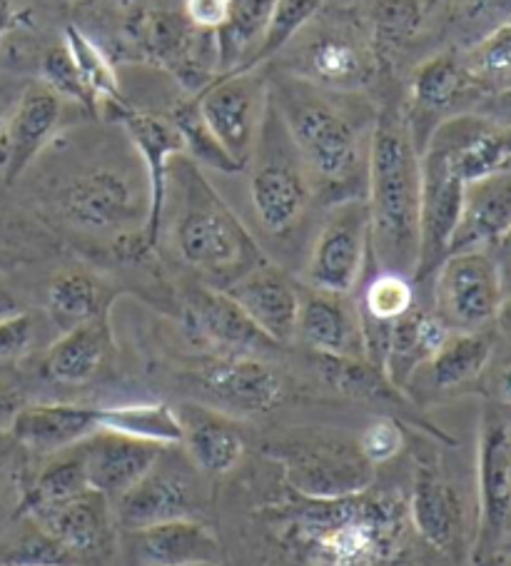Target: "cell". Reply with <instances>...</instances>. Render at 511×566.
<instances>
[{
    "label": "cell",
    "instance_id": "1",
    "mask_svg": "<svg viewBox=\"0 0 511 566\" xmlns=\"http://www.w3.org/2000/svg\"><path fill=\"white\" fill-rule=\"evenodd\" d=\"M270 526L292 566H411L417 536L407 502L375 490L345 500L294 494L274 506Z\"/></svg>",
    "mask_w": 511,
    "mask_h": 566
},
{
    "label": "cell",
    "instance_id": "2",
    "mask_svg": "<svg viewBox=\"0 0 511 566\" xmlns=\"http://www.w3.org/2000/svg\"><path fill=\"white\" fill-rule=\"evenodd\" d=\"M419 150L407 120L389 107L369 138L367 212L372 252L385 272L415 275L419 258Z\"/></svg>",
    "mask_w": 511,
    "mask_h": 566
},
{
    "label": "cell",
    "instance_id": "3",
    "mask_svg": "<svg viewBox=\"0 0 511 566\" xmlns=\"http://www.w3.org/2000/svg\"><path fill=\"white\" fill-rule=\"evenodd\" d=\"M167 188H175V250L210 287H230L244 272L268 260L238 214L205 178L200 165L185 153L173 158Z\"/></svg>",
    "mask_w": 511,
    "mask_h": 566
},
{
    "label": "cell",
    "instance_id": "4",
    "mask_svg": "<svg viewBox=\"0 0 511 566\" xmlns=\"http://www.w3.org/2000/svg\"><path fill=\"white\" fill-rule=\"evenodd\" d=\"M270 101L290 133L312 192H322L332 205L355 198L350 190L367 185L369 148H362L359 128L347 113L302 77L284 81Z\"/></svg>",
    "mask_w": 511,
    "mask_h": 566
},
{
    "label": "cell",
    "instance_id": "5",
    "mask_svg": "<svg viewBox=\"0 0 511 566\" xmlns=\"http://www.w3.org/2000/svg\"><path fill=\"white\" fill-rule=\"evenodd\" d=\"M264 452L280 467L288 490L307 500H345L375 484V464L355 439L342 434H292L274 439Z\"/></svg>",
    "mask_w": 511,
    "mask_h": 566
},
{
    "label": "cell",
    "instance_id": "6",
    "mask_svg": "<svg viewBox=\"0 0 511 566\" xmlns=\"http://www.w3.org/2000/svg\"><path fill=\"white\" fill-rule=\"evenodd\" d=\"M58 210L71 228L91 235H117L131 240L135 252H145L143 232L150 210L147 185L137 188L131 172L87 168L71 175L58 190Z\"/></svg>",
    "mask_w": 511,
    "mask_h": 566
},
{
    "label": "cell",
    "instance_id": "7",
    "mask_svg": "<svg viewBox=\"0 0 511 566\" xmlns=\"http://www.w3.org/2000/svg\"><path fill=\"white\" fill-rule=\"evenodd\" d=\"M250 160V198L254 214L272 235H284L307 210L312 185L280 113L274 111L270 93Z\"/></svg>",
    "mask_w": 511,
    "mask_h": 566
},
{
    "label": "cell",
    "instance_id": "8",
    "mask_svg": "<svg viewBox=\"0 0 511 566\" xmlns=\"http://www.w3.org/2000/svg\"><path fill=\"white\" fill-rule=\"evenodd\" d=\"M479 520L471 562L504 552L511 536V424L499 407H487L477 449Z\"/></svg>",
    "mask_w": 511,
    "mask_h": 566
},
{
    "label": "cell",
    "instance_id": "9",
    "mask_svg": "<svg viewBox=\"0 0 511 566\" xmlns=\"http://www.w3.org/2000/svg\"><path fill=\"white\" fill-rule=\"evenodd\" d=\"M437 317L455 332H481L504 305V277L489 250L447 255L437 268Z\"/></svg>",
    "mask_w": 511,
    "mask_h": 566
},
{
    "label": "cell",
    "instance_id": "10",
    "mask_svg": "<svg viewBox=\"0 0 511 566\" xmlns=\"http://www.w3.org/2000/svg\"><path fill=\"white\" fill-rule=\"evenodd\" d=\"M198 472L188 454L165 447L143 480L113 504L117 522L137 532L173 520H198L202 512Z\"/></svg>",
    "mask_w": 511,
    "mask_h": 566
},
{
    "label": "cell",
    "instance_id": "11",
    "mask_svg": "<svg viewBox=\"0 0 511 566\" xmlns=\"http://www.w3.org/2000/svg\"><path fill=\"white\" fill-rule=\"evenodd\" d=\"M372 252L365 198L334 202L314 238L307 262L310 287L330 295H350L357 287Z\"/></svg>",
    "mask_w": 511,
    "mask_h": 566
},
{
    "label": "cell",
    "instance_id": "12",
    "mask_svg": "<svg viewBox=\"0 0 511 566\" xmlns=\"http://www.w3.org/2000/svg\"><path fill=\"white\" fill-rule=\"evenodd\" d=\"M133 41L147 57L198 93L218 77L215 33L192 25L185 13H143L133 25Z\"/></svg>",
    "mask_w": 511,
    "mask_h": 566
},
{
    "label": "cell",
    "instance_id": "13",
    "mask_svg": "<svg viewBox=\"0 0 511 566\" xmlns=\"http://www.w3.org/2000/svg\"><path fill=\"white\" fill-rule=\"evenodd\" d=\"M421 188H419V258L415 280L421 282L437 272L449 255V242L455 235L465 188L451 168L447 153L435 140L419 155Z\"/></svg>",
    "mask_w": 511,
    "mask_h": 566
},
{
    "label": "cell",
    "instance_id": "14",
    "mask_svg": "<svg viewBox=\"0 0 511 566\" xmlns=\"http://www.w3.org/2000/svg\"><path fill=\"white\" fill-rule=\"evenodd\" d=\"M195 101L208 128L230 158L248 168L268 105L262 77L254 75V71L218 75L208 87H202Z\"/></svg>",
    "mask_w": 511,
    "mask_h": 566
},
{
    "label": "cell",
    "instance_id": "15",
    "mask_svg": "<svg viewBox=\"0 0 511 566\" xmlns=\"http://www.w3.org/2000/svg\"><path fill=\"white\" fill-rule=\"evenodd\" d=\"M411 530L429 549L457 556L465 539V504L439 462L419 457L407 502Z\"/></svg>",
    "mask_w": 511,
    "mask_h": 566
},
{
    "label": "cell",
    "instance_id": "16",
    "mask_svg": "<svg viewBox=\"0 0 511 566\" xmlns=\"http://www.w3.org/2000/svg\"><path fill=\"white\" fill-rule=\"evenodd\" d=\"M115 120L123 125L127 135H131L135 150L140 153V160L145 165L150 210H147L143 242H145V250H153L157 245V240H160V230H163L170 163L175 155L185 153V145L170 118H160V115L135 111L133 105H125L123 111H117Z\"/></svg>",
    "mask_w": 511,
    "mask_h": 566
},
{
    "label": "cell",
    "instance_id": "17",
    "mask_svg": "<svg viewBox=\"0 0 511 566\" xmlns=\"http://www.w3.org/2000/svg\"><path fill=\"white\" fill-rule=\"evenodd\" d=\"M429 140L447 153L465 185L511 172V125L479 115H455L441 120Z\"/></svg>",
    "mask_w": 511,
    "mask_h": 566
},
{
    "label": "cell",
    "instance_id": "18",
    "mask_svg": "<svg viewBox=\"0 0 511 566\" xmlns=\"http://www.w3.org/2000/svg\"><path fill=\"white\" fill-rule=\"evenodd\" d=\"M33 520L51 532L67 552H73L83 566L103 562L115 552V506L93 486L73 500L33 514Z\"/></svg>",
    "mask_w": 511,
    "mask_h": 566
},
{
    "label": "cell",
    "instance_id": "19",
    "mask_svg": "<svg viewBox=\"0 0 511 566\" xmlns=\"http://www.w3.org/2000/svg\"><path fill=\"white\" fill-rule=\"evenodd\" d=\"M225 292L274 345L292 343L300 310V287L288 272L272 265L270 260H262L230 287H225Z\"/></svg>",
    "mask_w": 511,
    "mask_h": 566
},
{
    "label": "cell",
    "instance_id": "20",
    "mask_svg": "<svg viewBox=\"0 0 511 566\" xmlns=\"http://www.w3.org/2000/svg\"><path fill=\"white\" fill-rule=\"evenodd\" d=\"M185 317L195 337L215 347L220 357L258 355L278 347L252 325V319L234 305L225 290L210 285L195 287L185 302Z\"/></svg>",
    "mask_w": 511,
    "mask_h": 566
},
{
    "label": "cell",
    "instance_id": "21",
    "mask_svg": "<svg viewBox=\"0 0 511 566\" xmlns=\"http://www.w3.org/2000/svg\"><path fill=\"white\" fill-rule=\"evenodd\" d=\"M200 382L220 405L242 415H268L284 397L282 377L252 355L218 357L200 369Z\"/></svg>",
    "mask_w": 511,
    "mask_h": 566
},
{
    "label": "cell",
    "instance_id": "22",
    "mask_svg": "<svg viewBox=\"0 0 511 566\" xmlns=\"http://www.w3.org/2000/svg\"><path fill=\"white\" fill-rule=\"evenodd\" d=\"M304 71L317 87L352 93L372 83L377 71V51L350 28H334L312 38V43L304 48Z\"/></svg>",
    "mask_w": 511,
    "mask_h": 566
},
{
    "label": "cell",
    "instance_id": "23",
    "mask_svg": "<svg viewBox=\"0 0 511 566\" xmlns=\"http://www.w3.org/2000/svg\"><path fill=\"white\" fill-rule=\"evenodd\" d=\"M294 337L314 355L365 359L359 312L347 305L345 295H330L314 287L300 290Z\"/></svg>",
    "mask_w": 511,
    "mask_h": 566
},
{
    "label": "cell",
    "instance_id": "24",
    "mask_svg": "<svg viewBox=\"0 0 511 566\" xmlns=\"http://www.w3.org/2000/svg\"><path fill=\"white\" fill-rule=\"evenodd\" d=\"M81 447L87 482L113 504L143 480L165 449L113 432H95Z\"/></svg>",
    "mask_w": 511,
    "mask_h": 566
},
{
    "label": "cell",
    "instance_id": "25",
    "mask_svg": "<svg viewBox=\"0 0 511 566\" xmlns=\"http://www.w3.org/2000/svg\"><path fill=\"white\" fill-rule=\"evenodd\" d=\"M101 407L83 405H25L11 427L13 442L25 452L38 457H51L85 442L87 437L101 432L97 427Z\"/></svg>",
    "mask_w": 511,
    "mask_h": 566
},
{
    "label": "cell",
    "instance_id": "26",
    "mask_svg": "<svg viewBox=\"0 0 511 566\" xmlns=\"http://www.w3.org/2000/svg\"><path fill=\"white\" fill-rule=\"evenodd\" d=\"M511 230V172L469 182L449 255L467 250H487L507 238Z\"/></svg>",
    "mask_w": 511,
    "mask_h": 566
},
{
    "label": "cell",
    "instance_id": "27",
    "mask_svg": "<svg viewBox=\"0 0 511 566\" xmlns=\"http://www.w3.org/2000/svg\"><path fill=\"white\" fill-rule=\"evenodd\" d=\"M63 115V97L45 83L23 87L6 128V175L8 180L21 178V172L35 160V155L51 140Z\"/></svg>",
    "mask_w": 511,
    "mask_h": 566
},
{
    "label": "cell",
    "instance_id": "28",
    "mask_svg": "<svg viewBox=\"0 0 511 566\" xmlns=\"http://www.w3.org/2000/svg\"><path fill=\"white\" fill-rule=\"evenodd\" d=\"M115 343L107 315L63 332L43 357V375L55 385H87L111 365Z\"/></svg>",
    "mask_w": 511,
    "mask_h": 566
},
{
    "label": "cell",
    "instance_id": "29",
    "mask_svg": "<svg viewBox=\"0 0 511 566\" xmlns=\"http://www.w3.org/2000/svg\"><path fill=\"white\" fill-rule=\"evenodd\" d=\"M147 566H222V544L200 520H173L135 532Z\"/></svg>",
    "mask_w": 511,
    "mask_h": 566
},
{
    "label": "cell",
    "instance_id": "30",
    "mask_svg": "<svg viewBox=\"0 0 511 566\" xmlns=\"http://www.w3.org/2000/svg\"><path fill=\"white\" fill-rule=\"evenodd\" d=\"M182 444L190 462L208 476H225L240 464L244 442L238 429L212 409L185 405L178 409Z\"/></svg>",
    "mask_w": 511,
    "mask_h": 566
},
{
    "label": "cell",
    "instance_id": "31",
    "mask_svg": "<svg viewBox=\"0 0 511 566\" xmlns=\"http://www.w3.org/2000/svg\"><path fill=\"white\" fill-rule=\"evenodd\" d=\"M451 329L437 317V312H425L417 305L392 325L389 349L385 359V375L397 389H405L421 365H427L447 343Z\"/></svg>",
    "mask_w": 511,
    "mask_h": 566
},
{
    "label": "cell",
    "instance_id": "32",
    "mask_svg": "<svg viewBox=\"0 0 511 566\" xmlns=\"http://www.w3.org/2000/svg\"><path fill=\"white\" fill-rule=\"evenodd\" d=\"M274 0H230L225 23L215 31L218 43V75L248 71L250 57L268 31Z\"/></svg>",
    "mask_w": 511,
    "mask_h": 566
},
{
    "label": "cell",
    "instance_id": "33",
    "mask_svg": "<svg viewBox=\"0 0 511 566\" xmlns=\"http://www.w3.org/2000/svg\"><path fill=\"white\" fill-rule=\"evenodd\" d=\"M85 490H91V482L85 474L83 447L75 444L48 457L41 470L28 476L15 514H41L51 506L73 500Z\"/></svg>",
    "mask_w": 511,
    "mask_h": 566
},
{
    "label": "cell",
    "instance_id": "34",
    "mask_svg": "<svg viewBox=\"0 0 511 566\" xmlns=\"http://www.w3.org/2000/svg\"><path fill=\"white\" fill-rule=\"evenodd\" d=\"M0 566H83L33 516L15 514L0 532Z\"/></svg>",
    "mask_w": 511,
    "mask_h": 566
},
{
    "label": "cell",
    "instance_id": "35",
    "mask_svg": "<svg viewBox=\"0 0 511 566\" xmlns=\"http://www.w3.org/2000/svg\"><path fill=\"white\" fill-rule=\"evenodd\" d=\"M97 427H101V432L133 437L157 447L182 444V424L178 409L167 407L163 402L101 409V412H97Z\"/></svg>",
    "mask_w": 511,
    "mask_h": 566
},
{
    "label": "cell",
    "instance_id": "36",
    "mask_svg": "<svg viewBox=\"0 0 511 566\" xmlns=\"http://www.w3.org/2000/svg\"><path fill=\"white\" fill-rule=\"evenodd\" d=\"M494 343L481 332H451L439 353L429 359L431 382L439 389H457L474 382L489 367Z\"/></svg>",
    "mask_w": 511,
    "mask_h": 566
},
{
    "label": "cell",
    "instance_id": "37",
    "mask_svg": "<svg viewBox=\"0 0 511 566\" xmlns=\"http://www.w3.org/2000/svg\"><path fill=\"white\" fill-rule=\"evenodd\" d=\"M111 292L87 272H61L48 290V312L63 332L107 315Z\"/></svg>",
    "mask_w": 511,
    "mask_h": 566
},
{
    "label": "cell",
    "instance_id": "38",
    "mask_svg": "<svg viewBox=\"0 0 511 566\" xmlns=\"http://www.w3.org/2000/svg\"><path fill=\"white\" fill-rule=\"evenodd\" d=\"M471 87L474 83H471L465 61L451 53H441L419 65L415 81H411V97L419 111L441 113L457 105Z\"/></svg>",
    "mask_w": 511,
    "mask_h": 566
},
{
    "label": "cell",
    "instance_id": "39",
    "mask_svg": "<svg viewBox=\"0 0 511 566\" xmlns=\"http://www.w3.org/2000/svg\"><path fill=\"white\" fill-rule=\"evenodd\" d=\"M65 51L73 57L75 71L81 75L83 85L93 97L95 107H107L113 115L123 111L127 101L121 93V85H117L115 67L107 61L105 53L97 48L91 38H87L81 28L67 25L65 28Z\"/></svg>",
    "mask_w": 511,
    "mask_h": 566
},
{
    "label": "cell",
    "instance_id": "40",
    "mask_svg": "<svg viewBox=\"0 0 511 566\" xmlns=\"http://www.w3.org/2000/svg\"><path fill=\"white\" fill-rule=\"evenodd\" d=\"M314 357H317L322 379L334 392L355 399H372V402H401V389L392 385L387 375L375 365H369L367 359L327 355Z\"/></svg>",
    "mask_w": 511,
    "mask_h": 566
},
{
    "label": "cell",
    "instance_id": "41",
    "mask_svg": "<svg viewBox=\"0 0 511 566\" xmlns=\"http://www.w3.org/2000/svg\"><path fill=\"white\" fill-rule=\"evenodd\" d=\"M431 0H367L365 13L375 51H392L419 33Z\"/></svg>",
    "mask_w": 511,
    "mask_h": 566
},
{
    "label": "cell",
    "instance_id": "42",
    "mask_svg": "<svg viewBox=\"0 0 511 566\" xmlns=\"http://www.w3.org/2000/svg\"><path fill=\"white\" fill-rule=\"evenodd\" d=\"M465 61L477 91L504 93L511 87V21L497 25L484 38L469 45Z\"/></svg>",
    "mask_w": 511,
    "mask_h": 566
},
{
    "label": "cell",
    "instance_id": "43",
    "mask_svg": "<svg viewBox=\"0 0 511 566\" xmlns=\"http://www.w3.org/2000/svg\"><path fill=\"white\" fill-rule=\"evenodd\" d=\"M173 125L175 130L180 133L182 145H185V155H188L190 160H195L198 165H208L212 170H220V172H242L244 168L240 163H234L228 150L222 148L220 140L215 138L212 130L208 128V123H205L198 101H185L173 111Z\"/></svg>",
    "mask_w": 511,
    "mask_h": 566
},
{
    "label": "cell",
    "instance_id": "44",
    "mask_svg": "<svg viewBox=\"0 0 511 566\" xmlns=\"http://www.w3.org/2000/svg\"><path fill=\"white\" fill-rule=\"evenodd\" d=\"M324 0H274L268 31L262 35V43L250 57L248 71H258L262 63L278 55L284 45H288L294 35H298L304 25L314 21V15L322 11Z\"/></svg>",
    "mask_w": 511,
    "mask_h": 566
},
{
    "label": "cell",
    "instance_id": "45",
    "mask_svg": "<svg viewBox=\"0 0 511 566\" xmlns=\"http://www.w3.org/2000/svg\"><path fill=\"white\" fill-rule=\"evenodd\" d=\"M415 307V287L399 272H385L369 282L362 295L359 315L377 322H395Z\"/></svg>",
    "mask_w": 511,
    "mask_h": 566
},
{
    "label": "cell",
    "instance_id": "46",
    "mask_svg": "<svg viewBox=\"0 0 511 566\" xmlns=\"http://www.w3.org/2000/svg\"><path fill=\"white\" fill-rule=\"evenodd\" d=\"M41 77H43L41 83H45L53 93H58L61 97L95 107L91 93H87V87L83 85L81 75H77V71H75L73 57L65 51V45H58V48H53V51H48V55L43 57V65H41Z\"/></svg>",
    "mask_w": 511,
    "mask_h": 566
},
{
    "label": "cell",
    "instance_id": "47",
    "mask_svg": "<svg viewBox=\"0 0 511 566\" xmlns=\"http://www.w3.org/2000/svg\"><path fill=\"white\" fill-rule=\"evenodd\" d=\"M357 444L362 449V454L367 460L379 467L395 457L405 449V432L395 417H375L372 422L365 427V432L359 434Z\"/></svg>",
    "mask_w": 511,
    "mask_h": 566
},
{
    "label": "cell",
    "instance_id": "48",
    "mask_svg": "<svg viewBox=\"0 0 511 566\" xmlns=\"http://www.w3.org/2000/svg\"><path fill=\"white\" fill-rule=\"evenodd\" d=\"M35 339V325L28 312H21L11 319L0 322V363L18 359L31 349Z\"/></svg>",
    "mask_w": 511,
    "mask_h": 566
},
{
    "label": "cell",
    "instance_id": "49",
    "mask_svg": "<svg viewBox=\"0 0 511 566\" xmlns=\"http://www.w3.org/2000/svg\"><path fill=\"white\" fill-rule=\"evenodd\" d=\"M230 0H185V15L202 31H218L228 15Z\"/></svg>",
    "mask_w": 511,
    "mask_h": 566
},
{
    "label": "cell",
    "instance_id": "50",
    "mask_svg": "<svg viewBox=\"0 0 511 566\" xmlns=\"http://www.w3.org/2000/svg\"><path fill=\"white\" fill-rule=\"evenodd\" d=\"M511 0H461L459 21L465 23L467 31L487 23L494 15H509Z\"/></svg>",
    "mask_w": 511,
    "mask_h": 566
},
{
    "label": "cell",
    "instance_id": "51",
    "mask_svg": "<svg viewBox=\"0 0 511 566\" xmlns=\"http://www.w3.org/2000/svg\"><path fill=\"white\" fill-rule=\"evenodd\" d=\"M25 407L23 395L18 392L13 385H8L0 379V437L11 434V427L21 415V409Z\"/></svg>",
    "mask_w": 511,
    "mask_h": 566
},
{
    "label": "cell",
    "instance_id": "52",
    "mask_svg": "<svg viewBox=\"0 0 511 566\" xmlns=\"http://www.w3.org/2000/svg\"><path fill=\"white\" fill-rule=\"evenodd\" d=\"M21 93H23V87H21V91H15L11 83L0 81V140H3L8 120H11L13 107L18 103V97H21Z\"/></svg>",
    "mask_w": 511,
    "mask_h": 566
},
{
    "label": "cell",
    "instance_id": "53",
    "mask_svg": "<svg viewBox=\"0 0 511 566\" xmlns=\"http://www.w3.org/2000/svg\"><path fill=\"white\" fill-rule=\"evenodd\" d=\"M494 397H497V402L501 405V407H507V409H511V359L507 365H501L499 367V373H497V377H494Z\"/></svg>",
    "mask_w": 511,
    "mask_h": 566
},
{
    "label": "cell",
    "instance_id": "54",
    "mask_svg": "<svg viewBox=\"0 0 511 566\" xmlns=\"http://www.w3.org/2000/svg\"><path fill=\"white\" fill-rule=\"evenodd\" d=\"M21 312H23L21 302L15 300L13 292L8 290V285H6L3 280H0V322L11 319V317H15V315H21Z\"/></svg>",
    "mask_w": 511,
    "mask_h": 566
},
{
    "label": "cell",
    "instance_id": "55",
    "mask_svg": "<svg viewBox=\"0 0 511 566\" xmlns=\"http://www.w3.org/2000/svg\"><path fill=\"white\" fill-rule=\"evenodd\" d=\"M471 566H511V549L491 554V556H487V559L471 562Z\"/></svg>",
    "mask_w": 511,
    "mask_h": 566
},
{
    "label": "cell",
    "instance_id": "56",
    "mask_svg": "<svg viewBox=\"0 0 511 566\" xmlns=\"http://www.w3.org/2000/svg\"><path fill=\"white\" fill-rule=\"evenodd\" d=\"M6 28H8V11H6V6L0 3V38H3Z\"/></svg>",
    "mask_w": 511,
    "mask_h": 566
},
{
    "label": "cell",
    "instance_id": "57",
    "mask_svg": "<svg viewBox=\"0 0 511 566\" xmlns=\"http://www.w3.org/2000/svg\"><path fill=\"white\" fill-rule=\"evenodd\" d=\"M499 101H501V105H504V107H507V111L511 113V87H509V91H504V93H501V95H499Z\"/></svg>",
    "mask_w": 511,
    "mask_h": 566
},
{
    "label": "cell",
    "instance_id": "58",
    "mask_svg": "<svg viewBox=\"0 0 511 566\" xmlns=\"http://www.w3.org/2000/svg\"><path fill=\"white\" fill-rule=\"evenodd\" d=\"M501 242H504V245H507V248L511 250V230L507 232V238H504V240H501Z\"/></svg>",
    "mask_w": 511,
    "mask_h": 566
},
{
    "label": "cell",
    "instance_id": "59",
    "mask_svg": "<svg viewBox=\"0 0 511 566\" xmlns=\"http://www.w3.org/2000/svg\"><path fill=\"white\" fill-rule=\"evenodd\" d=\"M509 544H511V536H509ZM507 549H509V546H507Z\"/></svg>",
    "mask_w": 511,
    "mask_h": 566
},
{
    "label": "cell",
    "instance_id": "60",
    "mask_svg": "<svg viewBox=\"0 0 511 566\" xmlns=\"http://www.w3.org/2000/svg\"><path fill=\"white\" fill-rule=\"evenodd\" d=\"M509 424H511V419H509Z\"/></svg>",
    "mask_w": 511,
    "mask_h": 566
}]
</instances>
